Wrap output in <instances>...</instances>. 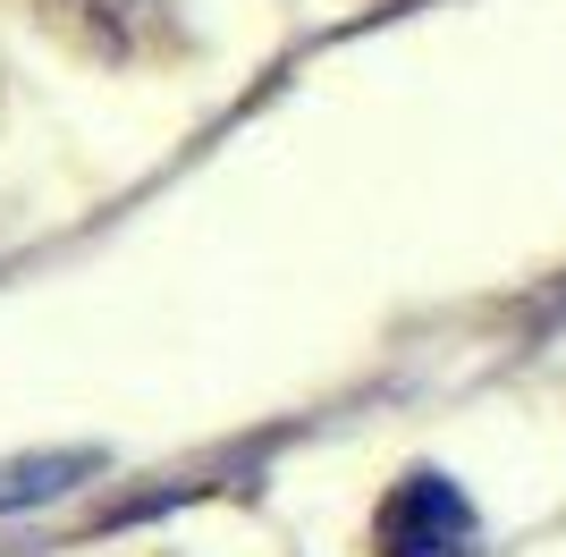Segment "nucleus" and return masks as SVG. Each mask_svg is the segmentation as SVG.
I'll list each match as a JSON object with an SVG mask.
<instances>
[{"label": "nucleus", "instance_id": "obj_1", "mask_svg": "<svg viewBox=\"0 0 566 557\" xmlns=\"http://www.w3.org/2000/svg\"><path fill=\"white\" fill-rule=\"evenodd\" d=\"M380 557H473L465 490L440 482V473L398 482V490H389V507H380Z\"/></svg>", "mask_w": 566, "mask_h": 557}, {"label": "nucleus", "instance_id": "obj_2", "mask_svg": "<svg viewBox=\"0 0 566 557\" xmlns=\"http://www.w3.org/2000/svg\"><path fill=\"white\" fill-rule=\"evenodd\" d=\"M76 473H94V456H25L0 473V515L9 507H34V498H60Z\"/></svg>", "mask_w": 566, "mask_h": 557}]
</instances>
